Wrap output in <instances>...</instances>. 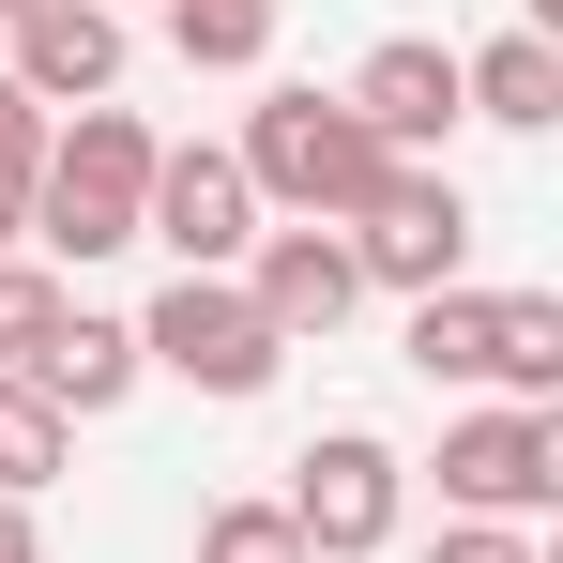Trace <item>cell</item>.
<instances>
[{"label":"cell","instance_id":"cell-2","mask_svg":"<svg viewBox=\"0 0 563 563\" xmlns=\"http://www.w3.org/2000/svg\"><path fill=\"white\" fill-rule=\"evenodd\" d=\"M153 122L137 107H77L62 137H46V168H31V244L46 260H122L137 244V198H153Z\"/></svg>","mask_w":563,"mask_h":563},{"label":"cell","instance_id":"cell-16","mask_svg":"<svg viewBox=\"0 0 563 563\" xmlns=\"http://www.w3.org/2000/svg\"><path fill=\"white\" fill-rule=\"evenodd\" d=\"M31 168H46V107L0 77V244H31Z\"/></svg>","mask_w":563,"mask_h":563},{"label":"cell","instance_id":"cell-13","mask_svg":"<svg viewBox=\"0 0 563 563\" xmlns=\"http://www.w3.org/2000/svg\"><path fill=\"white\" fill-rule=\"evenodd\" d=\"M457 122L549 137V122H563V46H549V31H487V46H457Z\"/></svg>","mask_w":563,"mask_h":563},{"label":"cell","instance_id":"cell-18","mask_svg":"<svg viewBox=\"0 0 563 563\" xmlns=\"http://www.w3.org/2000/svg\"><path fill=\"white\" fill-rule=\"evenodd\" d=\"M46 320H62V275H46V260H0V380L46 351Z\"/></svg>","mask_w":563,"mask_h":563},{"label":"cell","instance_id":"cell-5","mask_svg":"<svg viewBox=\"0 0 563 563\" xmlns=\"http://www.w3.org/2000/svg\"><path fill=\"white\" fill-rule=\"evenodd\" d=\"M289 533H305V563H366V549H396V442L320 427V442L289 457Z\"/></svg>","mask_w":563,"mask_h":563},{"label":"cell","instance_id":"cell-8","mask_svg":"<svg viewBox=\"0 0 563 563\" xmlns=\"http://www.w3.org/2000/svg\"><path fill=\"white\" fill-rule=\"evenodd\" d=\"M137 244H168L184 275H229L244 244H260V198L229 153H153V198H137Z\"/></svg>","mask_w":563,"mask_h":563},{"label":"cell","instance_id":"cell-17","mask_svg":"<svg viewBox=\"0 0 563 563\" xmlns=\"http://www.w3.org/2000/svg\"><path fill=\"white\" fill-rule=\"evenodd\" d=\"M198 563H305V533H289V503H213Z\"/></svg>","mask_w":563,"mask_h":563},{"label":"cell","instance_id":"cell-1","mask_svg":"<svg viewBox=\"0 0 563 563\" xmlns=\"http://www.w3.org/2000/svg\"><path fill=\"white\" fill-rule=\"evenodd\" d=\"M229 168H244V198H275L289 229H351V213L396 184V153L351 122V92H260V122H244Z\"/></svg>","mask_w":563,"mask_h":563},{"label":"cell","instance_id":"cell-21","mask_svg":"<svg viewBox=\"0 0 563 563\" xmlns=\"http://www.w3.org/2000/svg\"><path fill=\"white\" fill-rule=\"evenodd\" d=\"M549 15H563V0H518V31H549Z\"/></svg>","mask_w":563,"mask_h":563},{"label":"cell","instance_id":"cell-10","mask_svg":"<svg viewBox=\"0 0 563 563\" xmlns=\"http://www.w3.org/2000/svg\"><path fill=\"white\" fill-rule=\"evenodd\" d=\"M244 260H260V275H244V305L275 320V351H305V335H335V320L366 305V275H351V244H335V229H260Z\"/></svg>","mask_w":563,"mask_h":563},{"label":"cell","instance_id":"cell-22","mask_svg":"<svg viewBox=\"0 0 563 563\" xmlns=\"http://www.w3.org/2000/svg\"><path fill=\"white\" fill-rule=\"evenodd\" d=\"M15 15H31V0H0V31H15Z\"/></svg>","mask_w":563,"mask_h":563},{"label":"cell","instance_id":"cell-7","mask_svg":"<svg viewBox=\"0 0 563 563\" xmlns=\"http://www.w3.org/2000/svg\"><path fill=\"white\" fill-rule=\"evenodd\" d=\"M442 503L457 518H549L563 503V427L549 411H472V427H442Z\"/></svg>","mask_w":563,"mask_h":563},{"label":"cell","instance_id":"cell-3","mask_svg":"<svg viewBox=\"0 0 563 563\" xmlns=\"http://www.w3.org/2000/svg\"><path fill=\"white\" fill-rule=\"evenodd\" d=\"M411 366L427 380H487L503 411L563 396V305L549 289H427L411 305Z\"/></svg>","mask_w":563,"mask_h":563},{"label":"cell","instance_id":"cell-14","mask_svg":"<svg viewBox=\"0 0 563 563\" xmlns=\"http://www.w3.org/2000/svg\"><path fill=\"white\" fill-rule=\"evenodd\" d=\"M168 46L198 77H260L275 62V0H168Z\"/></svg>","mask_w":563,"mask_h":563},{"label":"cell","instance_id":"cell-12","mask_svg":"<svg viewBox=\"0 0 563 563\" xmlns=\"http://www.w3.org/2000/svg\"><path fill=\"white\" fill-rule=\"evenodd\" d=\"M15 380H31V396L77 427V411H122L153 366H137V320H92V305H62V320H46V351H31Z\"/></svg>","mask_w":563,"mask_h":563},{"label":"cell","instance_id":"cell-15","mask_svg":"<svg viewBox=\"0 0 563 563\" xmlns=\"http://www.w3.org/2000/svg\"><path fill=\"white\" fill-rule=\"evenodd\" d=\"M62 457H77V427H62L31 380H0V503H46V487H62Z\"/></svg>","mask_w":563,"mask_h":563},{"label":"cell","instance_id":"cell-9","mask_svg":"<svg viewBox=\"0 0 563 563\" xmlns=\"http://www.w3.org/2000/svg\"><path fill=\"white\" fill-rule=\"evenodd\" d=\"M0 77H15L31 107H107L122 92V15H107V0H31Z\"/></svg>","mask_w":563,"mask_h":563},{"label":"cell","instance_id":"cell-6","mask_svg":"<svg viewBox=\"0 0 563 563\" xmlns=\"http://www.w3.org/2000/svg\"><path fill=\"white\" fill-rule=\"evenodd\" d=\"M335 244H351V275H366V289H411V305H427V289H457V260H472V198L442 184V168H396Z\"/></svg>","mask_w":563,"mask_h":563},{"label":"cell","instance_id":"cell-4","mask_svg":"<svg viewBox=\"0 0 563 563\" xmlns=\"http://www.w3.org/2000/svg\"><path fill=\"white\" fill-rule=\"evenodd\" d=\"M137 366L198 380V396H260L289 351H275V320H260L229 275H168V289H153V320H137Z\"/></svg>","mask_w":563,"mask_h":563},{"label":"cell","instance_id":"cell-20","mask_svg":"<svg viewBox=\"0 0 563 563\" xmlns=\"http://www.w3.org/2000/svg\"><path fill=\"white\" fill-rule=\"evenodd\" d=\"M0 563H46V533H31V503H0Z\"/></svg>","mask_w":563,"mask_h":563},{"label":"cell","instance_id":"cell-19","mask_svg":"<svg viewBox=\"0 0 563 563\" xmlns=\"http://www.w3.org/2000/svg\"><path fill=\"white\" fill-rule=\"evenodd\" d=\"M427 563H533V533H503V518H442Z\"/></svg>","mask_w":563,"mask_h":563},{"label":"cell","instance_id":"cell-11","mask_svg":"<svg viewBox=\"0 0 563 563\" xmlns=\"http://www.w3.org/2000/svg\"><path fill=\"white\" fill-rule=\"evenodd\" d=\"M351 122H366L396 168H411V153H442V122H457V46H427V31L366 46V77H351Z\"/></svg>","mask_w":563,"mask_h":563},{"label":"cell","instance_id":"cell-23","mask_svg":"<svg viewBox=\"0 0 563 563\" xmlns=\"http://www.w3.org/2000/svg\"><path fill=\"white\" fill-rule=\"evenodd\" d=\"M107 15H122V0H107Z\"/></svg>","mask_w":563,"mask_h":563}]
</instances>
